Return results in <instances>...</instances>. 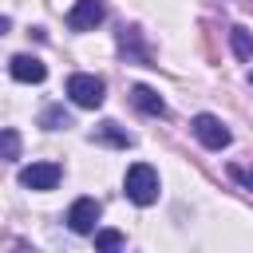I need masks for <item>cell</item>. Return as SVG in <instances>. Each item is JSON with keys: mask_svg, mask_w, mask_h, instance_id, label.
I'll return each instance as SVG.
<instances>
[{"mask_svg": "<svg viewBox=\"0 0 253 253\" xmlns=\"http://www.w3.org/2000/svg\"><path fill=\"white\" fill-rule=\"evenodd\" d=\"M158 190H162V182H158V170H154L150 162H130V166H126V174H123V194H126L134 206H154V202H158Z\"/></svg>", "mask_w": 253, "mask_h": 253, "instance_id": "1", "label": "cell"}, {"mask_svg": "<svg viewBox=\"0 0 253 253\" xmlns=\"http://www.w3.org/2000/svg\"><path fill=\"white\" fill-rule=\"evenodd\" d=\"M67 99L75 107H83V111H95L107 99V83L99 75H91V71H75V75H67Z\"/></svg>", "mask_w": 253, "mask_h": 253, "instance_id": "2", "label": "cell"}, {"mask_svg": "<svg viewBox=\"0 0 253 253\" xmlns=\"http://www.w3.org/2000/svg\"><path fill=\"white\" fill-rule=\"evenodd\" d=\"M190 130H194V138L206 146V150H225L229 142H233V134H229V126L217 119V115H210V111H202V115H194L190 119Z\"/></svg>", "mask_w": 253, "mask_h": 253, "instance_id": "3", "label": "cell"}, {"mask_svg": "<svg viewBox=\"0 0 253 253\" xmlns=\"http://www.w3.org/2000/svg\"><path fill=\"white\" fill-rule=\"evenodd\" d=\"M103 20H107L103 0H75V4L67 8V28H71V32H95Z\"/></svg>", "mask_w": 253, "mask_h": 253, "instance_id": "4", "label": "cell"}, {"mask_svg": "<svg viewBox=\"0 0 253 253\" xmlns=\"http://www.w3.org/2000/svg\"><path fill=\"white\" fill-rule=\"evenodd\" d=\"M59 178H63V170H59L55 162H32V166H24V170H20V186H24V190H36V194L55 190V186H59Z\"/></svg>", "mask_w": 253, "mask_h": 253, "instance_id": "5", "label": "cell"}, {"mask_svg": "<svg viewBox=\"0 0 253 253\" xmlns=\"http://www.w3.org/2000/svg\"><path fill=\"white\" fill-rule=\"evenodd\" d=\"M99 213H103V206H99L95 198H75L63 221H67V229H71V233H95Z\"/></svg>", "mask_w": 253, "mask_h": 253, "instance_id": "6", "label": "cell"}, {"mask_svg": "<svg viewBox=\"0 0 253 253\" xmlns=\"http://www.w3.org/2000/svg\"><path fill=\"white\" fill-rule=\"evenodd\" d=\"M8 71H12L16 83H43V79H47V67H43V59H36V55H12V59H8Z\"/></svg>", "mask_w": 253, "mask_h": 253, "instance_id": "7", "label": "cell"}, {"mask_svg": "<svg viewBox=\"0 0 253 253\" xmlns=\"http://www.w3.org/2000/svg\"><path fill=\"white\" fill-rule=\"evenodd\" d=\"M130 107L142 111V115H150V119H162V115H166V99H162L154 87H146V83H134V87H130Z\"/></svg>", "mask_w": 253, "mask_h": 253, "instance_id": "8", "label": "cell"}, {"mask_svg": "<svg viewBox=\"0 0 253 253\" xmlns=\"http://www.w3.org/2000/svg\"><path fill=\"white\" fill-rule=\"evenodd\" d=\"M91 142H99V146H115V150H126L134 138H130L119 123H111V119H107V123H99V126L91 130Z\"/></svg>", "mask_w": 253, "mask_h": 253, "instance_id": "9", "label": "cell"}, {"mask_svg": "<svg viewBox=\"0 0 253 253\" xmlns=\"http://www.w3.org/2000/svg\"><path fill=\"white\" fill-rule=\"evenodd\" d=\"M119 51H123L126 59H134V63H150V47L142 43L138 28H123V32H119Z\"/></svg>", "mask_w": 253, "mask_h": 253, "instance_id": "10", "label": "cell"}, {"mask_svg": "<svg viewBox=\"0 0 253 253\" xmlns=\"http://www.w3.org/2000/svg\"><path fill=\"white\" fill-rule=\"evenodd\" d=\"M229 47H233V55H237L241 63H253V32H249V28L233 24V28H229Z\"/></svg>", "mask_w": 253, "mask_h": 253, "instance_id": "11", "label": "cell"}, {"mask_svg": "<svg viewBox=\"0 0 253 253\" xmlns=\"http://www.w3.org/2000/svg\"><path fill=\"white\" fill-rule=\"evenodd\" d=\"M40 126H43V130H67V126H71V115H67L59 103H51V107H43Z\"/></svg>", "mask_w": 253, "mask_h": 253, "instance_id": "12", "label": "cell"}, {"mask_svg": "<svg viewBox=\"0 0 253 253\" xmlns=\"http://www.w3.org/2000/svg\"><path fill=\"white\" fill-rule=\"evenodd\" d=\"M0 150H4V162H16V158H20V134H16L12 126H4V134H0Z\"/></svg>", "mask_w": 253, "mask_h": 253, "instance_id": "13", "label": "cell"}, {"mask_svg": "<svg viewBox=\"0 0 253 253\" xmlns=\"http://www.w3.org/2000/svg\"><path fill=\"white\" fill-rule=\"evenodd\" d=\"M126 237L119 229H95V249H123Z\"/></svg>", "mask_w": 253, "mask_h": 253, "instance_id": "14", "label": "cell"}, {"mask_svg": "<svg viewBox=\"0 0 253 253\" xmlns=\"http://www.w3.org/2000/svg\"><path fill=\"white\" fill-rule=\"evenodd\" d=\"M229 178L245 190H253V166H229Z\"/></svg>", "mask_w": 253, "mask_h": 253, "instance_id": "15", "label": "cell"}, {"mask_svg": "<svg viewBox=\"0 0 253 253\" xmlns=\"http://www.w3.org/2000/svg\"><path fill=\"white\" fill-rule=\"evenodd\" d=\"M249 83H253V71H249Z\"/></svg>", "mask_w": 253, "mask_h": 253, "instance_id": "16", "label": "cell"}, {"mask_svg": "<svg viewBox=\"0 0 253 253\" xmlns=\"http://www.w3.org/2000/svg\"><path fill=\"white\" fill-rule=\"evenodd\" d=\"M249 4H253V0H249Z\"/></svg>", "mask_w": 253, "mask_h": 253, "instance_id": "17", "label": "cell"}]
</instances>
